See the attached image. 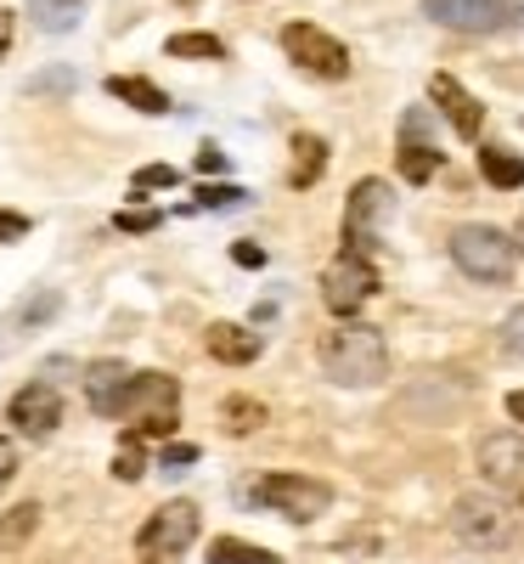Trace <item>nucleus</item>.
I'll return each mask as SVG.
<instances>
[{"instance_id":"nucleus-18","label":"nucleus","mask_w":524,"mask_h":564,"mask_svg":"<svg viewBox=\"0 0 524 564\" xmlns=\"http://www.w3.org/2000/svg\"><path fill=\"white\" fill-rule=\"evenodd\" d=\"M164 52L181 57V63H220L226 57V40L220 34H204V29H186V34H170Z\"/></svg>"},{"instance_id":"nucleus-17","label":"nucleus","mask_w":524,"mask_h":564,"mask_svg":"<svg viewBox=\"0 0 524 564\" xmlns=\"http://www.w3.org/2000/svg\"><path fill=\"white\" fill-rule=\"evenodd\" d=\"M401 175L412 181V186H423V181H435L440 170H446V153L435 148V141H401Z\"/></svg>"},{"instance_id":"nucleus-9","label":"nucleus","mask_w":524,"mask_h":564,"mask_svg":"<svg viewBox=\"0 0 524 564\" xmlns=\"http://www.w3.org/2000/svg\"><path fill=\"white\" fill-rule=\"evenodd\" d=\"M193 542H198V502H186V497H175L159 513H148V525L135 531L141 558H159V564H175Z\"/></svg>"},{"instance_id":"nucleus-13","label":"nucleus","mask_w":524,"mask_h":564,"mask_svg":"<svg viewBox=\"0 0 524 564\" xmlns=\"http://www.w3.org/2000/svg\"><path fill=\"white\" fill-rule=\"evenodd\" d=\"M480 480L502 486V491L524 486V435L518 430H496L480 441Z\"/></svg>"},{"instance_id":"nucleus-26","label":"nucleus","mask_w":524,"mask_h":564,"mask_svg":"<svg viewBox=\"0 0 524 564\" xmlns=\"http://www.w3.org/2000/svg\"><path fill=\"white\" fill-rule=\"evenodd\" d=\"M237 204H249V193L243 186H226V181H204L193 193V209H237Z\"/></svg>"},{"instance_id":"nucleus-38","label":"nucleus","mask_w":524,"mask_h":564,"mask_svg":"<svg viewBox=\"0 0 524 564\" xmlns=\"http://www.w3.org/2000/svg\"><path fill=\"white\" fill-rule=\"evenodd\" d=\"M12 40H18V18H12L7 7H0V57L12 52Z\"/></svg>"},{"instance_id":"nucleus-4","label":"nucleus","mask_w":524,"mask_h":564,"mask_svg":"<svg viewBox=\"0 0 524 564\" xmlns=\"http://www.w3.org/2000/svg\"><path fill=\"white\" fill-rule=\"evenodd\" d=\"M451 260L468 282H480V289H502V282H513L518 271V243L507 238V231L496 226H457L451 231Z\"/></svg>"},{"instance_id":"nucleus-6","label":"nucleus","mask_w":524,"mask_h":564,"mask_svg":"<svg viewBox=\"0 0 524 564\" xmlns=\"http://www.w3.org/2000/svg\"><path fill=\"white\" fill-rule=\"evenodd\" d=\"M276 40H282V52H288V63L305 68L310 79H321V85L350 79V52H345V40H339V34H327L321 23L294 18V23H282V29H276Z\"/></svg>"},{"instance_id":"nucleus-39","label":"nucleus","mask_w":524,"mask_h":564,"mask_svg":"<svg viewBox=\"0 0 524 564\" xmlns=\"http://www.w3.org/2000/svg\"><path fill=\"white\" fill-rule=\"evenodd\" d=\"M507 417L524 423V390H507Z\"/></svg>"},{"instance_id":"nucleus-15","label":"nucleus","mask_w":524,"mask_h":564,"mask_svg":"<svg viewBox=\"0 0 524 564\" xmlns=\"http://www.w3.org/2000/svg\"><path fill=\"white\" fill-rule=\"evenodd\" d=\"M108 97H119L135 113H170V97H164L153 79H141V74H113L108 79Z\"/></svg>"},{"instance_id":"nucleus-16","label":"nucleus","mask_w":524,"mask_h":564,"mask_svg":"<svg viewBox=\"0 0 524 564\" xmlns=\"http://www.w3.org/2000/svg\"><path fill=\"white\" fill-rule=\"evenodd\" d=\"M327 175V141L299 130L294 135V170H288V186H316Z\"/></svg>"},{"instance_id":"nucleus-3","label":"nucleus","mask_w":524,"mask_h":564,"mask_svg":"<svg viewBox=\"0 0 524 564\" xmlns=\"http://www.w3.org/2000/svg\"><path fill=\"white\" fill-rule=\"evenodd\" d=\"M237 502L243 508H271L288 525H316L321 513L332 508V486L316 480V475H260V480H243Z\"/></svg>"},{"instance_id":"nucleus-1","label":"nucleus","mask_w":524,"mask_h":564,"mask_svg":"<svg viewBox=\"0 0 524 564\" xmlns=\"http://www.w3.org/2000/svg\"><path fill=\"white\" fill-rule=\"evenodd\" d=\"M102 417H119L141 441H170L181 423V384L170 372H124Z\"/></svg>"},{"instance_id":"nucleus-23","label":"nucleus","mask_w":524,"mask_h":564,"mask_svg":"<svg viewBox=\"0 0 524 564\" xmlns=\"http://www.w3.org/2000/svg\"><path fill=\"white\" fill-rule=\"evenodd\" d=\"M209 564H282L271 547H254V542H237V536H220L209 542Z\"/></svg>"},{"instance_id":"nucleus-41","label":"nucleus","mask_w":524,"mask_h":564,"mask_svg":"<svg viewBox=\"0 0 524 564\" xmlns=\"http://www.w3.org/2000/svg\"><path fill=\"white\" fill-rule=\"evenodd\" d=\"M175 7H181V12H193V7H198V0H175Z\"/></svg>"},{"instance_id":"nucleus-34","label":"nucleus","mask_w":524,"mask_h":564,"mask_svg":"<svg viewBox=\"0 0 524 564\" xmlns=\"http://www.w3.org/2000/svg\"><path fill=\"white\" fill-rule=\"evenodd\" d=\"M231 260H237V265H243V271H260V265H265V249L243 238V243H231Z\"/></svg>"},{"instance_id":"nucleus-12","label":"nucleus","mask_w":524,"mask_h":564,"mask_svg":"<svg viewBox=\"0 0 524 564\" xmlns=\"http://www.w3.org/2000/svg\"><path fill=\"white\" fill-rule=\"evenodd\" d=\"M12 430L29 435V441H45V435H57V423H63V395L52 384H23L12 395Z\"/></svg>"},{"instance_id":"nucleus-20","label":"nucleus","mask_w":524,"mask_h":564,"mask_svg":"<svg viewBox=\"0 0 524 564\" xmlns=\"http://www.w3.org/2000/svg\"><path fill=\"white\" fill-rule=\"evenodd\" d=\"M29 18L40 34H68L85 18V0H29Z\"/></svg>"},{"instance_id":"nucleus-42","label":"nucleus","mask_w":524,"mask_h":564,"mask_svg":"<svg viewBox=\"0 0 524 564\" xmlns=\"http://www.w3.org/2000/svg\"><path fill=\"white\" fill-rule=\"evenodd\" d=\"M148 564H159V558H148Z\"/></svg>"},{"instance_id":"nucleus-27","label":"nucleus","mask_w":524,"mask_h":564,"mask_svg":"<svg viewBox=\"0 0 524 564\" xmlns=\"http://www.w3.org/2000/svg\"><path fill=\"white\" fill-rule=\"evenodd\" d=\"M57 311H63V294H52V289H45V294L23 300V311H18V322H12V327H40V322H52Z\"/></svg>"},{"instance_id":"nucleus-21","label":"nucleus","mask_w":524,"mask_h":564,"mask_svg":"<svg viewBox=\"0 0 524 564\" xmlns=\"http://www.w3.org/2000/svg\"><path fill=\"white\" fill-rule=\"evenodd\" d=\"M119 379H124V367L108 356V361H90L85 367V395H90V412H108V401H113V390H119Z\"/></svg>"},{"instance_id":"nucleus-33","label":"nucleus","mask_w":524,"mask_h":564,"mask_svg":"<svg viewBox=\"0 0 524 564\" xmlns=\"http://www.w3.org/2000/svg\"><path fill=\"white\" fill-rule=\"evenodd\" d=\"M74 85V68H40L34 74V90H68Z\"/></svg>"},{"instance_id":"nucleus-24","label":"nucleus","mask_w":524,"mask_h":564,"mask_svg":"<svg viewBox=\"0 0 524 564\" xmlns=\"http://www.w3.org/2000/svg\"><path fill=\"white\" fill-rule=\"evenodd\" d=\"M34 525H40V502H18L12 513H0V547H23L29 536H34Z\"/></svg>"},{"instance_id":"nucleus-28","label":"nucleus","mask_w":524,"mask_h":564,"mask_svg":"<svg viewBox=\"0 0 524 564\" xmlns=\"http://www.w3.org/2000/svg\"><path fill=\"white\" fill-rule=\"evenodd\" d=\"M175 181H181V170H170V164H141L130 175V193L141 198V193H159V186H175Z\"/></svg>"},{"instance_id":"nucleus-40","label":"nucleus","mask_w":524,"mask_h":564,"mask_svg":"<svg viewBox=\"0 0 524 564\" xmlns=\"http://www.w3.org/2000/svg\"><path fill=\"white\" fill-rule=\"evenodd\" d=\"M513 243H518V249H524V215H518V231H513Z\"/></svg>"},{"instance_id":"nucleus-37","label":"nucleus","mask_w":524,"mask_h":564,"mask_svg":"<svg viewBox=\"0 0 524 564\" xmlns=\"http://www.w3.org/2000/svg\"><path fill=\"white\" fill-rule=\"evenodd\" d=\"M198 170H204V175H226V153L204 141V148H198Z\"/></svg>"},{"instance_id":"nucleus-7","label":"nucleus","mask_w":524,"mask_h":564,"mask_svg":"<svg viewBox=\"0 0 524 564\" xmlns=\"http://www.w3.org/2000/svg\"><path fill=\"white\" fill-rule=\"evenodd\" d=\"M423 18L451 34H513L524 29V0H423Z\"/></svg>"},{"instance_id":"nucleus-36","label":"nucleus","mask_w":524,"mask_h":564,"mask_svg":"<svg viewBox=\"0 0 524 564\" xmlns=\"http://www.w3.org/2000/svg\"><path fill=\"white\" fill-rule=\"evenodd\" d=\"M29 231V215H12V209H0V243H12Z\"/></svg>"},{"instance_id":"nucleus-35","label":"nucleus","mask_w":524,"mask_h":564,"mask_svg":"<svg viewBox=\"0 0 524 564\" xmlns=\"http://www.w3.org/2000/svg\"><path fill=\"white\" fill-rule=\"evenodd\" d=\"M12 475H18V446H12L7 435H0V491L12 486Z\"/></svg>"},{"instance_id":"nucleus-19","label":"nucleus","mask_w":524,"mask_h":564,"mask_svg":"<svg viewBox=\"0 0 524 564\" xmlns=\"http://www.w3.org/2000/svg\"><path fill=\"white\" fill-rule=\"evenodd\" d=\"M480 175L496 186V193H518L524 186V159L507 148H480Z\"/></svg>"},{"instance_id":"nucleus-32","label":"nucleus","mask_w":524,"mask_h":564,"mask_svg":"<svg viewBox=\"0 0 524 564\" xmlns=\"http://www.w3.org/2000/svg\"><path fill=\"white\" fill-rule=\"evenodd\" d=\"M401 141H428V108H406L401 113Z\"/></svg>"},{"instance_id":"nucleus-25","label":"nucleus","mask_w":524,"mask_h":564,"mask_svg":"<svg viewBox=\"0 0 524 564\" xmlns=\"http://www.w3.org/2000/svg\"><path fill=\"white\" fill-rule=\"evenodd\" d=\"M141 475H148V441L124 430V441H119V452H113V480L130 486V480H141Z\"/></svg>"},{"instance_id":"nucleus-11","label":"nucleus","mask_w":524,"mask_h":564,"mask_svg":"<svg viewBox=\"0 0 524 564\" xmlns=\"http://www.w3.org/2000/svg\"><path fill=\"white\" fill-rule=\"evenodd\" d=\"M428 102L440 108V119H446L462 141H480V130H485V102L473 97L457 74H435V79H428Z\"/></svg>"},{"instance_id":"nucleus-22","label":"nucleus","mask_w":524,"mask_h":564,"mask_svg":"<svg viewBox=\"0 0 524 564\" xmlns=\"http://www.w3.org/2000/svg\"><path fill=\"white\" fill-rule=\"evenodd\" d=\"M220 423H226V435H254L260 423H265V406H260L254 395H226Z\"/></svg>"},{"instance_id":"nucleus-31","label":"nucleus","mask_w":524,"mask_h":564,"mask_svg":"<svg viewBox=\"0 0 524 564\" xmlns=\"http://www.w3.org/2000/svg\"><path fill=\"white\" fill-rule=\"evenodd\" d=\"M159 463H164V468H193V463H198V446H193V441H170V446L159 452Z\"/></svg>"},{"instance_id":"nucleus-5","label":"nucleus","mask_w":524,"mask_h":564,"mask_svg":"<svg viewBox=\"0 0 524 564\" xmlns=\"http://www.w3.org/2000/svg\"><path fill=\"white\" fill-rule=\"evenodd\" d=\"M395 215V193L390 181H356L350 186V204H345V231H339V254H361V260H378V238H384V226Z\"/></svg>"},{"instance_id":"nucleus-30","label":"nucleus","mask_w":524,"mask_h":564,"mask_svg":"<svg viewBox=\"0 0 524 564\" xmlns=\"http://www.w3.org/2000/svg\"><path fill=\"white\" fill-rule=\"evenodd\" d=\"M159 220H164L159 209H119V215H113V226H119V231H153Z\"/></svg>"},{"instance_id":"nucleus-29","label":"nucleus","mask_w":524,"mask_h":564,"mask_svg":"<svg viewBox=\"0 0 524 564\" xmlns=\"http://www.w3.org/2000/svg\"><path fill=\"white\" fill-rule=\"evenodd\" d=\"M502 350H507V356H524V305H513V311L502 316Z\"/></svg>"},{"instance_id":"nucleus-14","label":"nucleus","mask_w":524,"mask_h":564,"mask_svg":"<svg viewBox=\"0 0 524 564\" xmlns=\"http://www.w3.org/2000/svg\"><path fill=\"white\" fill-rule=\"evenodd\" d=\"M204 350H209L215 361H226V367H249V361L265 356V339L254 334V327H243V322H209Z\"/></svg>"},{"instance_id":"nucleus-2","label":"nucleus","mask_w":524,"mask_h":564,"mask_svg":"<svg viewBox=\"0 0 524 564\" xmlns=\"http://www.w3.org/2000/svg\"><path fill=\"white\" fill-rule=\"evenodd\" d=\"M316 350H321V372H327L332 384H345V390H378V384L390 379V345L367 322L332 327Z\"/></svg>"},{"instance_id":"nucleus-43","label":"nucleus","mask_w":524,"mask_h":564,"mask_svg":"<svg viewBox=\"0 0 524 564\" xmlns=\"http://www.w3.org/2000/svg\"><path fill=\"white\" fill-rule=\"evenodd\" d=\"M518 491H524V486H518Z\"/></svg>"},{"instance_id":"nucleus-8","label":"nucleus","mask_w":524,"mask_h":564,"mask_svg":"<svg viewBox=\"0 0 524 564\" xmlns=\"http://www.w3.org/2000/svg\"><path fill=\"white\" fill-rule=\"evenodd\" d=\"M378 289H384V271H378V260H361V254H339L321 271V305L339 322H350Z\"/></svg>"},{"instance_id":"nucleus-10","label":"nucleus","mask_w":524,"mask_h":564,"mask_svg":"<svg viewBox=\"0 0 524 564\" xmlns=\"http://www.w3.org/2000/svg\"><path fill=\"white\" fill-rule=\"evenodd\" d=\"M451 536L473 553H502L513 542V520L496 497L473 491V497H457V508H451Z\"/></svg>"}]
</instances>
